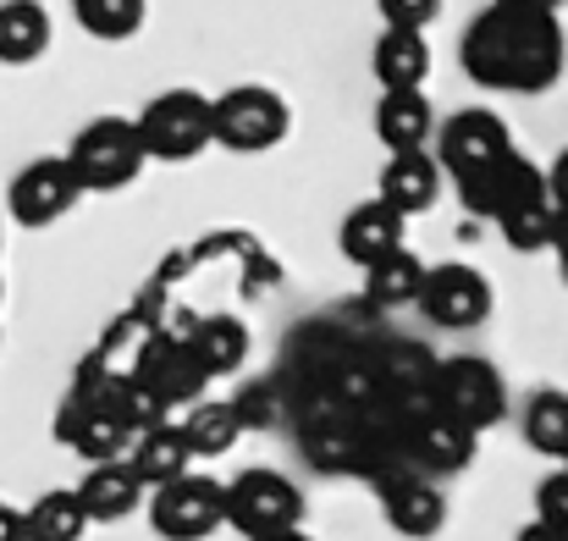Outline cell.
<instances>
[{
  "instance_id": "obj_1",
  "label": "cell",
  "mask_w": 568,
  "mask_h": 541,
  "mask_svg": "<svg viewBox=\"0 0 568 541\" xmlns=\"http://www.w3.org/2000/svg\"><path fill=\"white\" fill-rule=\"evenodd\" d=\"M464 72L491 94H541L564 78L568 33L558 11H525V6H486L464 28L458 44Z\"/></svg>"
},
{
  "instance_id": "obj_2",
  "label": "cell",
  "mask_w": 568,
  "mask_h": 541,
  "mask_svg": "<svg viewBox=\"0 0 568 541\" xmlns=\"http://www.w3.org/2000/svg\"><path fill=\"white\" fill-rule=\"evenodd\" d=\"M464 210L497 221V232L519 249V254H541L552 249V199H547V172L530 156H508L497 172H486L480 182L458 188Z\"/></svg>"
},
{
  "instance_id": "obj_3",
  "label": "cell",
  "mask_w": 568,
  "mask_h": 541,
  "mask_svg": "<svg viewBox=\"0 0 568 541\" xmlns=\"http://www.w3.org/2000/svg\"><path fill=\"white\" fill-rule=\"evenodd\" d=\"M425 409H436L458 431L480 437V431H491V425L508 420V381H503L497 364L480 360V354H453V360L430 364Z\"/></svg>"
},
{
  "instance_id": "obj_4",
  "label": "cell",
  "mask_w": 568,
  "mask_h": 541,
  "mask_svg": "<svg viewBox=\"0 0 568 541\" xmlns=\"http://www.w3.org/2000/svg\"><path fill=\"white\" fill-rule=\"evenodd\" d=\"M293 133V111L271 83H232L210 100V144L232 156H265Z\"/></svg>"
},
{
  "instance_id": "obj_5",
  "label": "cell",
  "mask_w": 568,
  "mask_h": 541,
  "mask_svg": "<svg viewBox=\"0 0 568 541\" xmlns=\"http://www.w3.org/2000/svg\"><path fill=\"white\" fill-rule=\"evenodd\" d=\"M61 161H67V172L78 182V193H116V188L139 182V172L150 167V161H144V144H139V133H133L128 117H100V122H89Z\"/></svg>"
},
{
  "instance_id": "obj_6",
  "label": "cell",
  "mask_w": 568,
  "mask_h": 541,
  "mask_svg": "<svg viewBox=\"0 0 568 541\" xmlns=\"http://www.w3.org/2000/svg\"><path fill=\"white\" fill-rule=\"evenodd\" d=\"M221 492H226V525L243 541H260V537H276V531H298L304 525V492L282 470L254 464V470L221 481Z\"/></svg>"
},
{
  "instance_id": "obj_7",
  "label": "cell",
  "mask_w": 568,
  "mask_h": 541,
  "mask_svg": "<svg viewBox=\"0 0 568 541\" xmlns=\"http://www.w3.org/2000/svg\"><path fill=\"white\" fill-rule=\"evenodd\" d=\"M133 133L144 144V161H193L210 144V100L199 89H166L133 117Z\"/></svg>"
},
{
  "instance_id": "obj_8",
  "label": "cell",
  "mask_w": 568,
  "mask_h": 541,
  "mask_svg": "<svg viewBox=\"0 0 568 541\" xmlns=\"http://www.w3.org/2000/svg\"><path fill=\"white\" fill-rule=\"evenodd\" d=\"M514 156V133L497 111H458L447 117V128L436 133V167L442 178H453V188H469L486 172H497Z\"/></svg>"
},
{
  "instance_id": "obj_9",
  "label": "cell",
  "mask_w": 568,
  "mask_h": 541,
  "mask_svg": "<svg viewBox=\"0 0 568 541\" xmlns=\"http://www.w3.org/2000/svg\"><path fill=\"white\" fill-rule=\"evenodd\" d=\"M414 304L442 332H475V327H486V315H491L497 299H491V282L475 266L447 260V266H425V282H419V299Z\"/></svg>"
},
{
  "instance_id": "obj_10",
  "label": "cell",
  "mask_w": 568,
  "mask_h": 541,
  "mask_svg": "<svg viewBox=\"0 0 568 541\" xmlns=\"http://www.w3.org/2000/svg\"><path fill=\"white\" fill-rule=\"evenodd\" d=\"M150 525L161 541H204L226 525V492L210 475H183L150 492Z\"/></svg>"
},
{
  "instance_id": "obj_11",
  "label": "cell",
  "mask_w": 568,
  "mask_h": 541,
  "mask_svg": "<svg viewBox=\"0 0 568 541\" xmlns=\"http://www.w3.org/2000/svg\"><path fill=\"white\" fill-rule=\"evenodd\" d=\"M78 199L83 193H78V182L67 172V161L61 156H39V161H28L11 178V188H6V216L17 227H55Z\"/></svg>"
},
{
  "instance_id": "obj_12",
  "label": "cell",
  "mask_w": 568,
  "mask_h": 541,
  "mask_svg": "<svg viewBox=\"0 0 568 541\" xmlns=\"http://www.w3.org/2000/svg\"><path fill=\"white\" fill-rule=\"evenodd\" d=\"M381 509H386V525L408 541H430L447 525V498L425 475H392L381 487Z\"/></svg>"
},
{
  "instance_id": "obj_13",
  "label": "cell",
  "mask_w": 568,
  "mask_h": 541,
  "mask_svg": "<svg viewBox=\"0 0 568 541\" xmlns=\"http://www.w3.org/2000/svg\"><path fill=\"white\" fill-rule=\"evenodd\" d=\"M78 492V503H83V520L89 525H116V520H128L133 509H144V487H139V475L128 470V459H111V464H89V475L72 487Z\"/></svg>"
},
{
  "instance_id": "obj_14",
  "label": "cell",
  "mask_w": 568,
  "mask_h": 541,
  "mask_svg": "<svg viewBox=\"0 0 568 541\" xmlns=\"http://www.w3.org/2000/svg\"><path fill=\"white\" fill-rule=\"evenodd\" d=\"M403 232H408V221H403L392 204L365 199V204H354V210L343 216L337 243H343V254H348L359 271H371L376 260H386V254H397V249H403Z\"/></svg>"
},
{
  "instance_id": "obj_15",
  "label": "cell",
  "mask_w": 568,
  "mask_h": 541,
  "mask_svg": "<svg viewBox=\"0 0 568 541\" xmlns=\"http://www.w3.org/2000/svg\"><path fill=\"white\" fill-rule=\"evenodd\" d=\"M128 470L139 475L144 492H161V487L193 475V453H189V442H183V431H178V420H161L155 431L133 437L128 442Z\"/></svg>"
},
{
  "instance_id": "obj_16",
  "label": "cell",
  "mask_w": 568,
  "mask_h": 541,
  "mask_svg": "<svg viewBox=\"0 0 568 541\" xmlns=\"http://www.w3.org/2000/svg\"><path fill=\"white\" fill-rule=\"evenodd\" d=\"M381 204H392L403 221L408 216H425L436 199H442V167H436V156H425V150H408V156H392L386 161V172H381Z\"/></svg>"
},
{
  "instance_id": "obj_17",
  "label": "cell",
  "mask_w": 568,
  "mask_h": 541,
  "mask_svg": "<svg viewBox=\"0 0 568 541\" xmlns=\"http://www.w3.org/2000/svg\"><path fill=\"white\" fill-rule=\"evenodd\" d=\"M436 133V111L425 100V89H403V94H381L376 100V139L392 156L425 150Z\"/></svg>"
},
{
  "instance_id": "obj_18",
  "label": "cell",
  "mask_w": 568,
  "mask_h": 541,
  "mask_svg": "<svg viewBox=\"0 0 568 541\" xmlns=\"http://www.w3.org/2000/svg\"><path fill=\"white\" fill-rule=\"evenodd\" d=\"M371 72H376L381 94L425 89V78H430V44H425V33L386 28L376 39V50H371Z\"/></svg>"
},
{
  "instance_id": "obj_19",
  "label": "cell",
  "mask_w": 568,
  "mask_h": 541,
  "mask_svg": "<svg viewBox=\"0 0 568 541\" xmlns=\"http://www.w3.org/2000/svg\"><path fill=\"white\" fill-rule=\"evenodd\" d=\"M189 354L199 360L204 375H232L237 364L248 360V327L237 315H204L193 321V332H183Z\"/></svg>"
},
{
  "instance_id": "obj_20",
  "label": "cell",
  "mask_w": 568,
  "mask_h": 541,
  "mask_svg": "<svg viewBox=\"0 0 568 541\" xmlns=\"http://www.w3.org/2000/svg\"><path fill=\"white\" fill-rule=\"evenodd\" d=\"M178 431H183V442H189L193 464H199V459H221V453H232V442L243 437V409H237V403L199 398V403H189V414L178 420Z\"/></svg>"
},
{
  "instance_id": "obj_21",
  "label": "cell",
  "mask_w": 568,
  "mask_h": 541,
  "mask_svg": "<svg viewBox=\"0 0 568 541\" xmlns=\"http://www.w3.org/2000/svg\"><path fill=\"white\" fill-rule=\"evenodd\" d=\"M50 50V11L39 0H0V61L28 67Z\"/></svg>"
},
{
  "instance_id": "obj_22",
  "label": "cell",
  "mask_w": 568,
  "mask_h": 541,
  "mask_svg": "<svg viewBox=\"0 0 568 541\" xmlns=\"http://www.w3.org/2000/svg\"><path fill=\"white\" fill-rule=\"evenodd\" d=\"M83 531H89V520H83V503L72 487L39 492L22 509V541H83Z\"/></svg>"
},
{
  "instance_id": "obj_23",
  "label": "cell",
  "mask_w": 568,
  "mask_h": 541,
  "mask_svg": "<svg viewBox=\"0 0 568 541\" xmlns=\"http://www.w3.org/2000/svg\"><path fill=\"white\" fill-rule=\"evenodd\" d=\"M414 459L425 464V470H464L469 459H475V437L469 431H458L453 420H442L436 409H425L419 420H414Z\"/></svg>"
},
{
  "instance_id": "obj_24",
  "label": "cell",
  "mask_w": 568,
  "mask_h": 541,
  "mask_svg": "<svg viewBox=\"0 0 568 541\" xmlns=\"http://www.w3.org/2000/svg\"><path fill=\"white\" fill-rule=\"evenodd\" d=\"M525 442L541 453V459H568V392L564 387H541V392H530V403H525Z\"/></svg>"
},
{
  "instance_id": "obj_25",
  "label": "cell",
  "mask_w": 568,
  "mask_h": 541,
  "mask_svg": "<svg viewBox=\"0 0 568 541\" xmlns=\"http://www.w3.org/2000/svg\"><path fill=\"white\" fill-rule=\"evenodd\" d=\"M419 282H425V266L408 249H397V254H386V260H376L365 271V299L376 310H403V304L419 299Z\"/></svg>"
},
{
  "instance_id": "obj_26",
  "label": "cell",
  "mask_w": 568,
  "mask_h": 541,
  "mask_svg": "<svg viewBox=\"0 0 568 541\" xmlns=\"http://www.w3.org/2000/svg\"><path fill=\"white\" fill-rule=\"evenodd\" d=\"M144 11H150V0H72L78 28H83L89 39H105V44L133 39V33L144 28Z\"/></svg>"
},
{
  "instance_id": "obj_27",
  "label": "cell",
  "mask_w": 568,
  "mask_h": 541,
  "mask_svg": "<svg viewBox=\"0 0 568 541\" xmlns=\"http://www.w3.org/2000/svg\"><path fill=\"white\" fill-rule=\"evenodd\" d=\"M536 520L547 531L568 537V470H552L541 487H536Z\"/></svg>"
},
{
  "instance_id": "obj_28",
  "label": "cell",
  "mask_w": 568,
  "mask_h": 541,
  "mask_svg": "<svg viewBox=\"0 0 568 541\" xmlns=\"http://www.w3.org/2000/svg\"><path fill=\"white\" fill-rule=\"evenodd\" d=\"M381 17H386V28H403V33H425L436 17H442V6L447 0H376Z\"/></svg>"
},
{
  "instance_id": "obj_29",
  "label": "cell",
  "mask_w": 568,
  "mask_h": 541,
  "mask_svg": "<svg viewBox=\"0 0 568 541\" xmlns=\"http://www.w3.org/2000/svg\"><path fill=\"white\" fill-rule=\"evenodd\" d=\"M547 199H552V249H568V144L547 167Z\"/></svg>"
},
{
  "instance_id": "obj_30",
  "label": "cell",
  "mask_w": 568,
  "mask_h": 541,
  "mask_svg": "<svg viewBox=\"0 0 568 541\" xmlns=\"http://www.w3.org/2000/svg\"><path fill=\"white\" fill-rule=\"evenodd\" d=\"M0 541H22V509L0 503Z\"/></svg>"
},
{
  "instance_id": "obj_31",
  "label": "cell",
  "mask_w": 568,
  "mask_h": 541,
  "mask_svg": "<svg viewBox=\"0 0 568 541\" xmlns=\"http://www.w3.org/2000/svg\"><path fill=\"white\" fill-rule=\"evenodd\" d=\"M514 541H568V537H558V531H547L541 520H530V525H525V531H519Z\"/></svg>"
},
{
  "instance_id": "obj_32",
  "label": "cell",
  "mask_w": 568,
  "mask_h": 541,
  "mask_svg": "<svg viewBox=\"0 0 568 541\" xmlns=\"http://www.w3.org/2000/svg\"><path fill=\"white\" fill-rule=\"evenodd\" d=\"M497 6H525V11H558L568 0H497Z\"/></svg>"
},
{
  "instance_id": "obj_33",
  "label": "cell",
  "mask_w": 568,
  "mask_h": 541,
  "mask_svg": "<svg viewBox=\"0 0 568 541\" xmlns=\"http://www.w3.org/2000/svg\"><path fill=\"white\" fill-rule=\"evenodd\" d=\"M260 541H315V537H304V525H298V531H276V537H260Z\"/></svg>"
},
{
  "instance_id": "obj_34",
  "label": "cell",
  "mask_w": 568,
  "mask_h": 541,
  "mask_svg": "<svg viewBox=\"0 0 568 541\" xmlns=\"http://www.w3.org/2000/svg\"><path fill=\"white\" fill-rule=\"evenodd\" d=\"M558 260H564V282H568V249H558Z\"/></svg>"
},
{
  "instance_id": "obj_35",
  "label": "cell",
  "mask_w": 568,
  "mask_h": 541,
  "mask_svg": "<svg viewBox=\"0 0 568 541\" xmlns=\"http://www.w3.org/2000/svg\"><path fill=\"white\" fill-rule=\"evenodd\" d=\"M558 470H568V459H564V464H558Z\"/></svg>"
}]
</instances>
